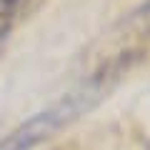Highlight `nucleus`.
Listing matches in <instances>:
<instances>
[{
  "instance_id": "3",
  "label": "nucleus",
  "mask_w": 150,
  "mask_h": 150,
  "mask_svg": "<svg viewBox=\"0 0 150 150\" xmlns=\"http://www.w3.org/2000/svg\"><path fill=\"white\" fill-rule=\"evenodd\" d=\"M143 5H145V8H148V10H150V0H145V3H143Z\"/></svg>"
},
{
  "instance_id": "1",
  "label": "nucleus",
  "mask_w": 150,
  "mask_h": 150,
  "mask_svg": "<svg viewBox=\"0 0 150 150\" xmlns=\"http://www.w3.org/2000/svg\"><path fill=\"white\" fill-rule=\"evenodd\" d=\"M110 85H112L110 78H88V80H83V85L70 90L63 100L35 112L33 118L23 120L18 128H13L0 140V150H35L40 143L50 140L58 130H63L65 125H70L73 120L85 115L88 110H93L105 98Z\"/></svg>"
},
{
  "instance_id": "2",
  "label": "nucleus",
  "mask_w": 150,
  "mask_h": 150,
  "mask_svg": "<svg viewBox=\"0 0 150 150\" xmlns=\"http://www.w3.org/2000/svg\"><path fill=\"white\" fill-rule=\"evenodd\" d=\"M23 3H25V0H0V43L8 38L10 28L15 25Z\"/></svg>"
}]
</instances>
